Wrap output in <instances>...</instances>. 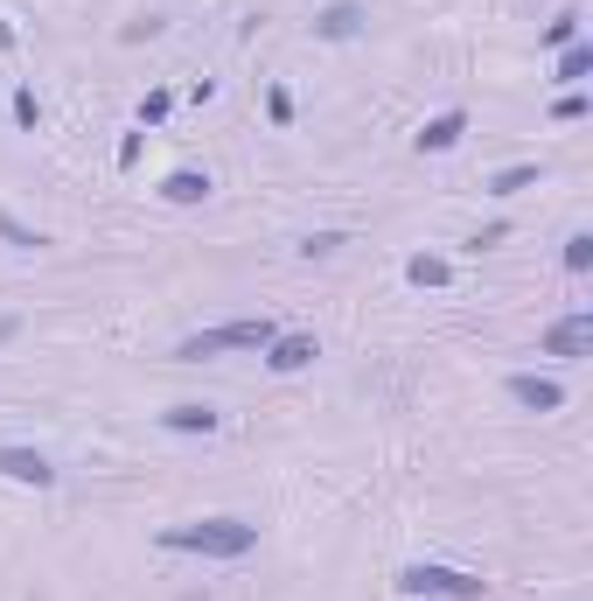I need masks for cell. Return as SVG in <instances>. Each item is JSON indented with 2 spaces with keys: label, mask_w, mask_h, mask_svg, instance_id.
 <instances>
[{
  "label": "cell",
  "mask_w": 593,
  "mask_h": 601,
  "mask_svg": "<svg viewBox=\"0 0 593 601\" xmlns=\"http://www.w3.org/2000/svg\"><path fill=\"white\" fill-rule=\"evenodd\" d=\"M161 546L168 553H203V559H244L259 546V524H244V518H196V524H168Z\"/></svg>",
  "instance_id": "1"
},
{
  "label": "cell",
  "mask_w": 593,
  "mask_h": 601,
  "mask_svg": "<svg viewBox=\"0 0 593 601\" xmlns=\"http://www.w3.org/2000/svg\"><path fill=\"white\" fill-rule=\"evenodd\" d=\"M273 336H280V329L259 315V322H224V329H203V336H189V343H182L175 356H182V364H203V356H224V350H265Z\"/></svg>",
  "instance_id": "2"
},
{
  "label": "cell",
  "mask_w": 593,
  "mask_h": 601,
  "mask_svg": "<svg viewBox=\"0 0 593 601\" xmlns=\"http://www.w3.org/2000/svg\"><path fill=\"white\" fill-rule=\"evenodd\" d=\"M398 588L406 594H447V601H482L489 594L475 574H454V567H440V559H412V567L398 574Z\"/></svg>",
  "instance_id": "3"
},
{
  "label": "cell",
  "mask_w": 593,
  "mask_h": 601,
  "mask_svg": "<svg viewBox=\"0 0 593 601\" xmlns=\"http://www.w3.org/2000/svg\"><path fill=\"white\" fill-rule=\"evenodd\" d=\"M545 356H593V315L586 308L559 315V322L545 329Z\"/></svg>",
  "instance_id": "4"
},
{
  "label": "cell",
  "mask_w": 593,
  "mask_h": 601,
  "mask_svg": "<svg viewBox=\"0 0 593 601\" xmlns=\"http://www.w3.org/2000/svg\"><path fill=\"white\" fill-rule=\"evenodd\" d=\"M510 399L524 406V412H559V406H566V385H559V378H538V371H516V378H510Z\"/></svg>",
  "instance_id": "5"
},
{
  "label": "cell",
  "mask_w": 593,
  "mask_h": 601,
  "mask_svg": "<svg viewBox=\"0 0 593 601\" xmlns=\"http://www.w3.org/2000/svg\"><path fill=\"white\" fill-rule=\"evenodd\" d=\"M0 476H8V483H35V490H49L56 468H49V455H35V447H0Z\"/></svg>",
  "instance_id": "6"
},
{
  "label": "cell",
  "mask_w": 593,
  "mask_h": 601,
  "mask_svg": "<svg viewBox=\"0 0 593 601\" xmlns=\"http://www.w3.org/2000/svg\"><path fill=\"white\" fill-rule=\"evenodd\" d=\"M265 364L280 371V378H294V371H308L315 364V336H273V343H265Z\"/></svg>",
  "instance_id": "7"
},
{
  "label": "cell",
  "mask_w": 593,
  "mask_h": 601,
  "mask_svg": "<svg viewBox=\"0 0 593 601\" xmlns=\"http://www.w3.org/2000/svg\"><path fill=\"white\" fill-rule=\"evenodd\" d=\"M461 134H468V112L454 105V112H440V120L419 126V155H447V147H461Z\"/></svg>",
  "instance_id": "8"
},
{
  "label": "cell",
  "mask_w": 593,
  "mask_h": 601,
  "mask_svg": "<svg viewBox=\"0 0 593 601\" xmlns=\"http://www.w3.org/2000/svg\"><path fill=\"white\" fill-rule=\"evenodd\" d=\"M356 29H363V8H356V0H335V8L315 14V35H321V43H350Z\"/></svg>",
  "instance_id": "9"
},
{
  "label": "cell",
  "mask_w": 593,
  "mask_h": 601,
  "mask_svg": "<svg viewBox=\"0 0 593 601\" xmlns=\"http://www.w3.org/2000/svg\"><path fill=\"white\" fill-rule=\"evenodd\" d=\"M161 427L168 434H217V406H168Z\"/></svg>",
  "instance_id": "10"
},
{
  "label": "cell",
  "mask_w": 593,
  "mask_h": 601,
  "mask_svg": "<svg viewBox=\"0 0 593 601\" xmlns=\"http://www.w3.org/2000/svg\"><path fill=\"white\" fill-rule=\"evenodd\" d=\"M161 196L168 203H203L209 196V175H203V168H175V175L161 182Z\"/></svg>",
  "instance_id": "11"
},
{
  "label": "cell",
  "mask_w": 593,
  "mask_h": 601,
  "mask_svg": "<svg viewBox=\"0 0 593 601\" xmlns=\"http://www.w3.org/2000/svg\"><path fill=\"white\" fill-rule=\"evenodd\" d=\"M586 70H593V49H586V43H566V49H559V84H566V91H580V84H586Z\"/></svg>",
  "instance_id": "12"
},
{
  "label": "cell",
  "mask_w": 593,
  "mask_h": 601,
  "mask_svg": "<svg viewBox=\"0 0 593 601\" xmlns=\"http://www.w3.org/2000/svg\"><path fill=\"white\" fill-rule=\"evenodd\" d=\"M406 280H412V287H447L454 267H447V259H433V252H419V259H406Z\"/></svg>",
  "instance_id": "13"
},
{
  "label": "cell",
  "mask_w": 593,
  "mask_h": 601,
  "mask_svg": "<svg viewBox=\"0 0 593 601\" xmlns=\"http://www.w3.org/2000/svg\"><path fill=\"white\" fill-rule=\"evenodd\" d=\"M531 182H538V161H516V168H503V175L489 182L495 196H516V190H531Z\"/></svg>",
  "instance_id": "14"
},
{
  "label": "cell",
  "mask_w": 593,
  "mask_h": 601,
  "mask_svg": "<svg viewBox=\"0 0 593 601\" xmlns=\"http://www.w3.org/2000/svg\"><path fill=\"white\" fill-rule=\"evenodd\" d=\"M559 259H566V273H586V267H593V231H572Z\"/></svg>",
  "instance_id": "15"
},
{
  "label": "cell",
  "mask_w": 593,
  "mask_h": 601,
  "mask_svg": "<svg viewBox=\"0 0 593 601\" xmlns=\"http://www.w3.org/2000/svg\"><path fill=\"white\" fill-rule=\"evenodd\" d=\"M0 238H8V246H22V252H35V246H49L43 231H28V224H14L8 211H0Z\"/></svg>",
  "instance_id": "16"
},
{
  "label": "cell",
  "mask_w": 593,
  "mask_h": 601,
  "mask_svg": "<svg viewBox=\"0 0 593 601\" xmlns=\"http://www.w3.org/2000/svg\"><path fill=\"white\" fill-rule=\"evenodd\" d=\"M545 43H551V49H566V43H580V14H559V22H551V29H545Z\"/></svg>",
  "instance_id": "17"
},
{
  "label": "cell",
  "mask_w": 593,
  "mask_h": 601,
  "mask_svg": "<svg viewBox=\"0 0 593 601\" xmlns=\"http://www.w3.org/2000/svg\"><path fill=\"white\" fill-rule=\"evenodd\" d=\"M14 126H28V134L43 126V105H35V91H14Z\"/></svg>",
  "instance_id": "18"
},
{
  "label": "cell",
  "mask_w": 593,
  "mask_h": 601,
  "mask_svg": "<svg viewBox=\"0 0 593 601\" xmlns=\"http://www.w3.org/2000/svg\"><path fill=\"white\" fill-rule=\"evenodd\" d=\"M551 120H566V126H572V120H586V91H566V99L551 105Z\"/></svg>",
  "instance_id": "19"
},
{
  "label": "cell",
  "mask_w": 593,
  "mask_h": 601,
  "mask_svg": "<svg viewBox=\"0 0 593 601\" xmlns=\"http://www.w3.org/2000/svg\"><path fill=\"white\" fill-rule=\"evenodd\" d=\"M168 105H175L168 91H147V105H140V126H161V120H168Z\"/></svg>",
  "instance_id": "20"
},
{
  "label": "cell",
  "mask_w": 593,
  "mask_h": 601,
  "mask_svg": "<svg viewBox=\"0 0 593 601\" xmlns=\"http://www.w3.org/2000/svg\"><path fill=\"white\" fill-rule=\"evenodd\" d=\"M265 112H273V126H294V99H286V91L273 84V91H265Z\"/></svg>",
  "instance_id": "21"
},
{
  "label": "cell",
  "mask_w": 593,
  "mask_h": 601,
  "mask_svg": "<svg viewBox=\"0 0 593 601\" xmlns=\"http://www.w3.org/2000/svg\"><path fill=\"white\" fill-rule=\"evenodd\" d=\"M335 246H350V238H342V231H315L300 252H308V259H321V252H335Z\"/></svg>",
  "instance_id": "22"
},
{
  "label": "cell",
  "mask_w": 593,
  "mask_h": 601,
  "mask_svg": "<svg viewBox=\"0 0 593 601\" xmlns=\"http://www.w3.org/2000/svg\"><path fill=\"white\" fill-rule=\"evenodd\" d=\"M503 238H510V224H482V231H475L468 246H475V252H489V246H503Z\"/></svg>",
  "instance_id": "23"
}]
</instances>
